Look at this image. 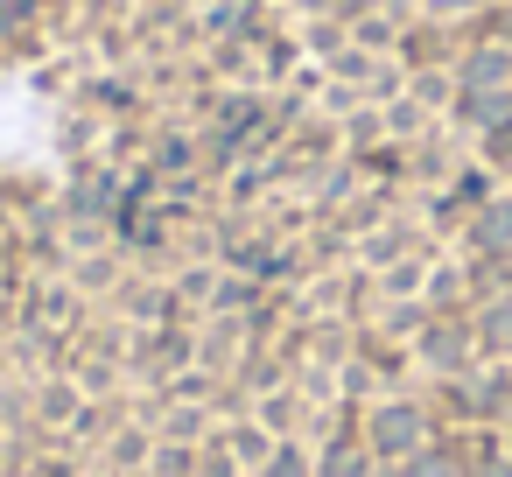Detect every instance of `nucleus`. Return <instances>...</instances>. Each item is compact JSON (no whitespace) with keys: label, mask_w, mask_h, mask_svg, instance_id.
Segmentation results:
<instances>
[{"label":"nucleus","mask_w":512,"mask_h":477,"mask_svg":"<svg viewBox=\"0 0 512 477\" xmlns=\"http://www.w3.org/2000/svg\"><path fill=\"white\" fill-rule=\"evenodd\" d=\"M316 477H393V463H379L365 435H323L316 442Z\"/></svg>","instance_id":"f03ea898"},{"label":"nucleus","mask_w":512,"mask_h":477,"mask_svg":"<svg viewBox=\"0 0 512 477\" xmlns=\"http://www.w3.org/2000/svg\"><path fill=\"white\" fill-rule=\"evenodd\" d=\"M218 442H225V449H232V463L253 477V470L274 456V442H281V435H274V428H267L253 407H246V414H225V421H218Z\"/></svg>","instance_id":"7ed1b4c3"},{"label":"nucleus","mask_w":512,"mask_h":477,"mask_svg":"<svg viewBox=\"0 0 512 477\" xmlns=\"http://www.w3.org/2000/svg\"><path fill=\"white\" fill-rule=\"evenodd\" d=\"M358 435L372 442V456H379V463H407L414 449H428V442L442 435V421L428 414V400H421L414 386H400V393H379V400H365V421H358Z\"/></svg>","instance_id":"f257e3e1"},{"label":"nucleus","mask_w":512,"mask_h":477,"mask_svg":"<svg viewBox=\"0 0 512 477\" xmlns=\"http://www.w3.org/2000/svg\"><path fill=\"white\" fill-rule=\"evenodd\" d=\"M470 330H477V351H484V365H498V358H512V295H498V302H484V309L470 316Z\"/></svg>","instance_id":"20e7f679"},{"label":"nucleus","mask_w":512,"mask_h":477,"mask_svg":"<svg viewBox=\"0 0 512 477\" xmlns=\"http://www.w3.org/2000/svg\"><path fill=\"white\" fill-rule=\"evenodd\" d=\"M498 435H505V449H512V421H505V428H498Z\"/></svg>","instance_id":"39448f33"}]
</instances>
